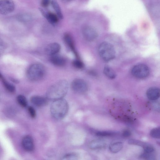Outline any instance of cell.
Listing matches in <instances>:
<instances>
[{
  "label": "cell",
  "mask_w": 160,
  "mask_h": 160,
  "mask_svg": "<svg viewBox=\"0 0 160 160\" xmlns=\"http://www.w3.org/2000/svg\"><path fill=\"white\" fill-rule=\"evenodd\" d=\"M68 88V82L62 79L51 85L46 93L47 99L53 101L63 98L67 94Z\"/></svg>",
  "instance_id": "6da1fadb"
},
{
  "label": "cell",
  "mask_w": 160,
  "mask_h": 160,
  "mask_svg": "<svg viewBox=\"0 0 160 160\" xmlns=\"http://www.w3.org/2000/svg\"><path fill=\"white\" fill-rule=\"evenodd\" d=\"M68 105L63 98L54 100L50 107V112L52 117L57 120L63 118L68 113Z\"/></svg>",
  "instance_id": "7a4b0ae2"
},
{
  "label": "cell",
  "mask_w": 160,
  "mask_h": 160,
  "mask_svg": "<svg viewBox=\"0 0 160 160\" xmlns=\"http://www.w3.org/2000/svg\"><path fill=\"white\" fill-rule=\"evenodd\" d=\"M45 72V68L42 64L39 63H34L28 68L27 76L32 81H37L43 78Z\"/></svg>",
  "instance_id": "3957f363"
},
{
  "label": "cell",
  "mask_w": 160,
  "mask_h": 160,
  "mask_svg": "<svg viewBox=\"0 0 160 160\" xmlns=\"http://www.w3.org/2000/svg\"><path fill=\"white\" fill-rule=\"evenodd\" d=\"M98 51L100 57L106 62L111 61L115 57L114 48L111 44L108 42L102 43L99 46Z\"/></svg>",
  "instance_id": "277c9868"
},
{
  "label": "cell",
  "mask_w": 160,
  "mask_h": 160,
  "mask_svg": "<svg viewBox=\"0 0 160 160\" xmlns=\"http://www.w3.org/2000/svg\"><path fill=\"white\" fill-rule=\"evenodd\" d=\"M131 72L134 77L138 78H144L149 75L150 71L147 65L140 64L134 66L132 68Z\"/></svg>",
  "instance_id": "5b68a950"
},
{
  "label": "cell",
  "mask_w": 160,
  "mask_h": 160,
  "mask_svg": "<svg viewBox=\"0 0 160 160\" xmlns=\"http://www.w3.org/2000/svg\"><path fill=\"white\" fill-rule=\"evenodd\" d=\"M71 87L74 92L79 94L85 93L88 89L86 82L84 80L79 78L73 80L71 84Z\"/></svg>",
  "instance_id": "8992f818"
},
{
  "label": "cell",
  "mask_w": 160,
  "mask_h": 160,
  "mask_svg": "<svg viewBox=\"0 0 160 160\" xmlns=\"http://www.w3.org/2000/svg\"><path fill=\"white\" fill-rule=\"evenodd\" d=\"M15 4L12 0H0V14L7 15L13 12Z\"/></svg>",
  "instance_id": "52a82bcc"
},
{
  "label": "cell",
  "mask_w": 160,
  "mask_h": 160,
  "mask_svg": "<svg viewBox=\"0 0 160 160\" xmlns=\"http://www.w3.org/2000/svg\"><path fill=\"white\" fill-rule=\"evenodd\" d=\"M82 32L84 38L87 41H93L97 37L98 34L96 30L89 26H86L82 28Z\"/></svg>",
  "instance_id": "ba28073f"
},
{
  "label": "cell",
  "mask_w": 160,
  "mask_h": 160,
  "mask_svg": "<svg viewBox=\"0 0 160 160\" xmlns=\"http://www.w3.org/2000/svg\"><path fill=\"white\" fill-rule=\"evenodd\" d=\"M22 144L23 148L27 151L31 152L34 149L33 140L30 136L27 135L24 137L22 140Z\"/></svg>",
  "instance_id": "9c48e42d"
},
{
  "label": "cell",
  "mask_w": 160,
  "mask_h": 160,
  "mask_svg": "<svg viewBox=\"0 0 160 160\" xmlns=\"http://www.w3.org/2000/svg\"><path fill=\"white\" fill-rule=\"evenodd\" d=\"M61 49L60 45L56 42H53L48 45L45 49V53L48 55L51 56L57 54Z\"/></svg>",
  "instance_id": "30bf717a"
},
{
  "label": "cell",
  "mask_w": 160,
  "mask_h": 160,
  "mask_svg": "<svg viewBox=\"0 0 160 160\" xmlns=\"http://www.w3.org/2000/svg\"><path fill=\"white\" fill-rule=\"evenodd\" d=\"M147 98L150 100L154 101L158 99L160 97V90L157 87L149 88L146 92Z\"/></svg>",
  "instance_id": "8fae6325"
},
{
  "label": "cell",
  "mask_w": 160,
  "mask_h": 160,
  "mask_svg": "<svg viewBox=\"0 0 160 160\" xmlns=\"http://www.w3.org/2000/svg\"><path fill=\"white\" fill-rule=\"evenodd\" d=\"M50 61L53 64L58 66H63L66 62L65 58L58 54L50 56Z\"/></svg>",
  "instance_id": "7c38bea8"
},
{
  "label": "cell",
  "mask_w": 160,
  "mask_h": 160,
  "mask_svg": "<svg viewBox=\"0 0 160 160\" xmlns=\"http://www.w3.org/2000/svg\"><path fill=\"white\" fill-rule=\"evenodd\" d=\"M40 10L42 14L48 21L52 24H55L58 21V17L57 15L54 13L51 12H47L41 8Z\"/></svg>",
  "instance_id": "4fadbf2b"
},
{
  "label": "cell",
  "mask_w": 160,
  "mask_h": 160,
  "mask_svg": "<svg viewBox=\"0 0 160 160\" xmlns=\"http://www.w3.org/2000/svg\"><path fill=\"white\" fill-rule=\"evenodd\" d=\"M30 100L33 104L37 107L43 106L47 103V100L46 98L38 96H32Z\"/></svg>",
  "instance_id": "5bb4252c"
},
{
  "label": "cell",
  "mask_w": 160,
  "mask_h": 160,
  "mask_svg": "<svg viewBox=\"0 0 160 160\" xmlns=\"http://www.w3.org/2000/svg\"><path fill=\"white\" fill-rule=\"evenodd\" d=\"M106 143L101 139H95L91 141L89 144L90 148L92 149H100L105 147Z\"/></svg>",
  "instance_id": "9a60e30c"
},
{
  "label": "cell",
  "mask_w": 160,
  "mask_h": 160,
  "mask_svg": "<svg viewBox=\"0 0 160 160\" xmlns=\"http://www.w3.org/2000/svg\"><path fill=\"white\" fill-rule=\"evenodd\" d=\"M64 39L66 44L69 47L77 58H78V54L76 51L72 38L71 36L68 33H66L64 36Z\"/></svg>",
  "instance_id": "2e32d148"
},
{
  "label": "cell",
  "mask_w": 160,
  "mask_h": 160,
  "mask_svg": "<svg viewBox=\"0 0 160 160\" xmlns=\"http://www.w3.org/2000/svg\"><path fill=\"white\" fill-rule=\"evenodd\" d=\"M123 144L120 142H114L109 146L110 151L113 153H117L120 151L122 148Z\"/></svg>",
  "instance_id": "e0dca14e"
},
{
  "label": "cell",
  "mask_w": 160,
  "mask_h": 160,
  "mask_svg": "<svg viewBox=\"0 0 160 160\" xmlns=\"http://www.w3.org/2000/svg\"><path fill=\"white\" fill-rule=\"evenodd\" d=\"M51 4L58 18L60 19H62L63 18V14L60 7L57 1L52 0Z\"/></svg>",
  "instance_id": "ac0fdd59"
},
{
  "label": "cell",
  "mask_w": 160,
  "mask_h": 160,
  "mask_svg": "<svg viewBox=\"0 0 160 160\" xmlns=\"http://www.w3.org/2000/svg\"><path fill=\"white\" fill-rule=\"evenodd\" d=\"M103 72L105 76L110 79H114L116 76L114 71L110 67L108 66L104 67Z\"/></svg>",
  "instance_id": "d6986e66"
},
{
  "label": "cell",
  "mask_w": 160,
  "mask_h": 160,
  "mask_svg": "<svg viewBox=\"0 0 160 160\" xmlns=\"http://www.w3.org/2000/svg\"><path fill=\"white\" fill-rule=\"evenodd\" d=\"M5 88L9 92L13 93L15 91L14 85L7 81L3 77L1 79Z\"/></svg>",
  "instance_id": "ffe728a7"
},
{
  "label": "cell",
  "mask_w": 160,
  "mask_h": 160,
  "mask_svg": "<svg viewBox=\"0 0 160 160\" xmlns=\"http://www.w3.org/2000/svg\"><path fill=\"white\" fill-rule=\"evenodd\" d=\"M18 20L22 22H28L32 19V16L29 14L23 13L20 14L17 17Z\"/></svg>",
  "instance_id": "44dd1931"
},
{
  "label": "cell",
  "mask_w": 160,
  "mask_h": 160,
  "mask_svg": "<svg viewBox=\"0 0 160 160\" xmlns=\"http://www.w3.org/2000/svg\"><path fill=\"white\" fill-rule=\"evenodd\" d=\"M17 100L19 104L23 107H26L28 104L27 100L23 95H19L17 98Z\"/></svg>",
  "instance_id": "7402d4cb"
},
{
  "label": "cell",
  "mask_w": 160,
  "mask_h": 160,
  "mask_svg": "<svg viewBox=\"0 0 160 160\" xmlns=\"http://www.w3.org/2000/svg\"><path fill=\"white\" fill-rule=\"evenodd\" d=\"M150 135L153 138H159L160 137V128H156L152 129L150 132Z\"/></svg>",
  "instance_id": "603a6c76"
},
{
  "label": "cell",
  "mask_w": 160,
  "mask_h": 160,
  "mask_svg": "<svg viewBox=\"0 0 160 160\" xmlns=\"http://www.w3.org/2000/svg\"><path fill=\"white\" fill-rule=\"evenodd\" d=\"M115 132L111 131H99L96 132V135L100 137H107L112 136L115 134Z\"/></svg>",
  "instance_id": "cb8c5ba5"
},
{
  "label": "cell",
  "mask_w": 160,
  "mask_h": 160,
  "mask_svg": "<svg viewBox=\"0 0 160 160\" xmlns=\"http://www.w3.org/2000/svg\"><path fill=\"white\" fill-rule=\"evenodd\" d=\"M73 66L76 68L81 69L84 67V64L79 59H77L72 62Z\"/></svg>",
  "instance_id": "d4e9b609"
},
{
  "label": "cell",
  "mask_w": 160,
  "mask_h": 160,
  "mask_svg": "<svg viewBox=\"0 0 160 160\" xmlns=\"http://www.w3.org/2000/svg\"><path fill=\"white\" fill-rule=\"evenodd\" d=\"M144 152L147 153H152L153 152L154 149L153 147L147 144L143 147Z\"/></svg>",
  "instance_id": "484cf974"
},
{
  "label": "cell",
  "mask_w": 160,
  "mask_h": 160,
  "mask_svg": "<svg viewBox=\"0 0 160 160\" xmlns=\"http://www.w3.org/2000/svg\"><path fill=\"white\" fill-rule=\"evenodd\" d=\"M77 158V155L74 153H68L65 155L63 158V159L72 160L75 159Z\"/></svg>",
  "instance_id": "4316f807"
},
{
  "label": "cell",
  "mask_w": 160,
  "mask_h": 160,
  "mask_svg": "<svg viewBox=\"0 0 160 160\" xmlns=\"http://www.w3.org/2000/svg\"><path fill=\"white\" fill-rule=\"evenodd\" d=\"M28 110L31 117L32 118H35L36 116V111L32 107L29 106L28 108Z\"/></svg>",
  "instance_id": "83f0119b"
},
{
  "label": "cell",
  "mask_w": 160,
  "mask_h": 160,
  "mask_svg": "<svg viewBox=\"0 0 160 160\" xmlns=\"http://www.w3.org/2000/svg\"><path fill=\"white\" fill-rule=\"evenodd\" d=\"M5 48L4 43L2 40H0V55L3 53Z\"/></svg>",
  "instance_id": "f1b7e54d"
},
{
  "label": "cell",
  "mask_w": 160,
  "mask_h": 160,
  "mask_svg": "<svg viewBox=\"0 0 160 160\" xmlns=\"http://www.w3.org/2000/svg\"><path fill=\"white\" fill-rule=\"evenodd\" d=\"M50 0H42L41 5L44 7H47L49 4Z\"/></svg>",
  "instance_id": "f546056e"
},
{
  "label": "cell",
  "mask_w": 160,
  "mask_h": 160,
  "mask_svg": "<svg viewBox=\"0 0 160 160\" xmlns=\"http://www.w3.org/2000/svg\"><path fill=\"white\" fill-rule=\"evenodd\" d=\"M131 132L130 131L128 130H125L122 133L123 136L125 137H127L131 135Z\"/></svg>",
  "instance_id": "4dcf8cb0"
},
{
  "label": "cell",
  "mask_w": 160,
  "mask_h": 160,
  "mask_svg": "<svg viewBox=\"0 0 160 160\" xmlns=\"http://www.w3.org/2000/svg\"><path fill=\"white\" fill-rule=\"evenodd\" d=\"M61 0L64 1V2H69V1H71L72 0Z\"/></svg>",
  "instance_id": "1f68e13d"
}]
</instances>
